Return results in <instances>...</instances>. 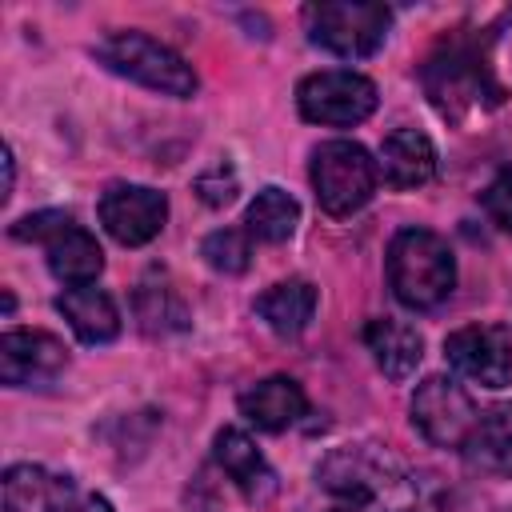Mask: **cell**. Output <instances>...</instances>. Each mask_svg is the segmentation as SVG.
Here are the masks:
<instances>
[{
	"instance_id": "6da1fadb",
	"label": "cell",
	"mask_w": 512,
	"mask_h": 512,
	"mask_svg": "<svg viewBox=\"0 0 512 512\" xmlns=\"http://www.w3.org/2000/svg\"><path fill=\"white\" fill-rule=\"evenodd\" d=\"M320 488L364 512H408L404 468L380 444H340L316 464Z\"/></svg>"
},
{
	"instance_id": "7a4b0ae2",
	"label": "cell",
	"mask_w": 512,
	"mask_h": 512,
	"mask_svg": "<svg viewBox=\"0 0 512 512\" xmlns=\"http://www.w3.org/2000/svg\"><path fill=\"white\" fill-rule=\"evenodd\" d=\"M388 284L404 308H436L456 284V260L436 232L404 228L388 244Z\"/></svg>"
},
{
	"instance_id": "3957f363",
	"label": "cell",
	"mask_w": 512,
	"mask_h": 512,
	"mask_svg": "<svg viewBox=\"0 0 512 512\" xmlns=\"http://www.w3.org/2000/svg\"><path fill=\"white\" fill-rule=\"evenodd\" d=\"M96 56L112 72H120V76L152 88V92H164V96H176V100H184V96L196 92L192 64L180 52H172L168 44H160V40H152L144 32H112L96 48Z\"/></svg>"
},
{
	"instance_id": "277c9868",
	"label": "cell",
	"mask_w": 512,
	"mask_h": 512,
	"mask_svg": "<svg viewBox=\"0 0 512 512\" xmlns=\"http://www.w3.org/2000/svg\"><path fill=\"white\" fill-rule=\"evenodd\" d=\"M380 164L352 140H328L312 152V192L328 216L360 212L376 192Z\"/></svg>"
},
{
	"instance_id": "5b68a950",
	"label": "cell",
	"mask_w": 512,
	"mask_h": 512,
	"mask_svg": "<svg viewBox=\"0 0 512 512\" xmlns=\"http://www.w3.org/2000/svg\"><path fill=\"white\" fill-rule=\"evenodd\" d=\"M12 236L16 240L44 244L52 276L64 280V284H72V288L92 284L100 276V268H104L100 244L68 212H32V216H24V220L12 224Z\"/></svg>"
},
{
	"instance_id": "8992f818",
	"label": "cell",
	"mask_w": 512,
	"mask_h": 512,
	"mask_svg": "<svg viewBox=\"0 0 512 512\" xmlns=\"http://www.w3.org/2000/svg\"><path fill=\"white\" fill-rule=\"evenodd\" d=\"M296 104H300V116L312 124L348 128L376 112V84L360 72L328 68V72H312L300 80Z\"/></svg>"
},
{
	"instance_id": "52a82bcc",
	"label": "cell",
	"mask_w": 512,
	"mask_h": 512,
	"mask_svg": "<svg viewBox=\"0 0 512 512\" xmlns=\"http://www.w3.org/2000/svg\"><path fill=\"white\" fill-rule=\"evenodd\" d=\"M312 44L336 52V56H372L392 24V12L384 4H312L304 12Z\"/></svg>"
},
{
	"instance_id": "ba28073f",
	"label": "cell",
	"mask_w": 512,
	"mask_h": 512,
	"mask_svg": "<svg viewBox=\"0 0 512 512\" xmlns=\"http://www.w3.org/2000/svg\"><path fill=\"white\" fill-rule=\"evenodd\" d=\"M424 88H428L432 104H436L444 116H452V120H460V116H464L468 108H476L484 96H488L492 104L500 100V88L492 84L484 60H480L468 44H448V48H440V52L424 64Z\"/></svg>"
},
{
	"instance_id": "9c48e42d",
	"label": "cell",
	"mask_w": 512,
	"mask_h": 512,
	"mask_svg": "<svg viewBox=\"0 0 512 512\" xmlns=\"http://www.w3.org/2000/svg\"><path fill=\"white\" fill-rule=\"evenodd\" d=\"M480 412L472 404V396L448 380V376H428L416 392H412V424L420 428V436L436 448H456L464 452L472 428H476Z\"/></svg>"
},
{
	"instance_id": "30bf717a",
	"label": "cell",
	"mask_w": 512,
	"mask_h": 512,
	"mask_svg": "<svg viewBox=\"0 0 512 512\" xmlns=\"http://www.w3.org/2000/svg\"><path fill=\"white\" fill-rule=\"evenodd\" d=\"M444 356L460 376H468L484 388H508L512 384V336L500 324L456 328L444 340Z\"/></svg>"
},
{
	"instance_id": "8fae6325",
	"label": "cell",
	"mask_w": 512,
	"mask_h": 512,
	"mask_svg": "<svg viewBox=\"0 0 512 512\" xmlns=\"http://www.w3.org/2000/svg\"><path fill=\"white\" fill-rule=\"evenodd\" d=\"M164 220H168V200L148 184H112L100 196V224L124 248H136L160 236Z\"/></svg>"
},
{
	"instance_id": "7c38bea8",
	"label": "cell",
	"mask_w": 512,
	"mask_h": 512,
	"mask_svg": "<svg viewBox=\"0 0 512 512\" xmlns=\"http://www.w3.org/2000/svg\"><path fill=\"white\" fill-rule=\"evenodd\" d=\"M68 368V348L40 328H12L0 336V380L8 388L52 384Z\"/></svg>"
},
{
	"instance_id": "4fadbf2b",
	"label": "cell",
	"mask_w": 512,
	"mask_h": 512,
	"mask_svg": "<svg viewBox=\"0 0 512 512\" xmlns=\"http://www.w3.org/2000/svg\"><path fill=\"white\" fill-rule=\"evenodd\" d=\"M80 500L68 476H52L36 464H12L4 472V512H76Z\"/></svg>"
},
{
	"instance_id": "5bb4252c",
	"label": "cell",
	"mask_w": 512,
	"mask_h": 512,
	"mask_svg": "<svg viewBox=\"0 0 512 512\" xmlns=\"http://www.w3.org/2000/svg\"><path fill=\"white\" fill-rule=\"evenodd\" d=\"M212 452H216V464L228 472V480L244 492V500H252V504H268V500H272V492H276V472L268 468V460L260 456V448L252 444L248 432H240V428L216 432Z\"/></svg>"
},
{
	"instance_id": "9a60e30c",
	"label": "cell",
	"mask_w": 512,
	"mask_h": 512,
	"mask_svg": "<svg viewBox=\"0 0 512 512\" xmlns=\"http://www.w3.org/2000/svg\"><path fill=\"white\" fill-rule=\"evenodd\" d=\"M304 412H308V396L292 376H268L256 380L248 392H240V416L260 432H284Z\"/></svg>"
},
{
	"instance_id": "2e32d148",
	"label": "cell",
	"mask_w": 512,
	"mask_h": 512,
	"mask_svg": "<svg viewBox=\"0 0 512 512\" xmlns=\"http://www.w3.org/2000/svg\"><path fill=\"white\" fill-rule=\"evenodd\" d=\"M364 344L376 360V368L388 376V380H408L416 372V364L424 360V340L412 324L404 320H392V316H376L368 320L364 328Z\"/></svg>"
},
{
	"instance_id": "e0dca14e",
	"label": "cell",
	"mask_w": 512,
	"mask_h": 512,
	"mask_svg": "<svg viewBox=\"0 0 512 512\" xmlns=\"http://www.w3.org/2000/svg\"><path fill=\"white\" fill-rule=\"evenodd\" d=\"M380 172L396 188H420L436 172V148L416 128H396L380 144Z\"/></svg>"
},
{
	"instance_id": "ac0fdd59",
	"label": "cell",
	"mask_w": 512,
	"mask_h": 512,
	"mask_svg": "<svg viewBox=\"0 0 512 512\" xmlns=\"http://www.w3.org/2000/svg\"><path fill=\"white\" fill-rule=\"evenodd\" d=\"M60 316L68 320V328L84 340V344H108L116 340L120 332V312L112 304V296L96 284H80V288H68L60 300H56Z\"/></svg>"
},
{
	"instance_id": "d6986e66",
	"label": "cell",
	"mask_w": 512,
	"mask_h": 512,
	"mask_svg": "<svg viewBox=\"0 0 512 512\" xmlns=\"http://www.w3.org/2000/svg\"><path fill=\"white\" fill-rule=\"evenodd\" d=\"M312 312H316V288L308 280H280L272 284L260 300H256V316L280 332V336H296L312 324Z\"/></svg>"
},
{
	"instance_id": "ffe728a7",
	"label": "cell",
	"mask_w": 512,
	"mask_h": 512,
	"mask_svg": "<svg viewBox=\"0 0 512 512\" xmlns=\"http://www.w3.org/2000/svg\"><path fill=\"white\" fill-rule=\"evenodd\" d=\"M464 460L480 472L508 476L512 472V404L484 412L464 444Z\"/></svg>"
},
{
	"instance_id": "44dd1931",
	"label": "cell",
	"mask_w": 512,
	"mask_h": 512,
	"mask_svg": "<svg viewBox=\"0 0 512 512\" xmlns=\"http://www.w3.org/2000/svg\"><path fill=\"white\" fill-rule=\"evenodd\" d=\"M244 224H248V236L264 240V244H284V240L296 232V224H300V204H296L284 188L268 184V188H260L256 200L248 204Z\"/></svg>"
},
{
	"instance_id": "7402d4cb",
	"label": "cell",
	"mask_w": 512,
	"mask_h": 512,
	"mask_svg": "<svg viewBox=\"0 0 512 512\" xmlns=\"http://www.w3.org/2000/svg\"><path fill=\"white\" fill-rule=\"evenodd\" d=\"M136 320L144 332H160V336L188 328L184 300L168 284H140L136 288Z\"/></svg>"
},
{
	"instance_id": "603a6c76",
	"label": "cell",
	"mask_w": 512,
	"mask_h": 512,
	"mask_svg": "<svg viewBox=\"0 0 512 512\" xmlns=\"http://www.w3.org/2000/svg\"><path fill=\"white\" fill-rule=\"evenodd\" d=\"M200 256L208 260V268H216L224 276H240L248 268V260H252V240L240 228H216V232L204 236Z\"/></svg>"
},
{
	"instance_id": "cb8c5ba5",
	"label": "cell",
	"mask_w": 512,
	"mask_h": 512,
	"mask_svg": "<svg viewBox=\"0 0 512 512\" xmlns=\"http://www.w3.org/2000/svg\"><path fill=\"white\" fill-rule=\"evenodd\" d=\"M196 196L208 204V208H224V204H232L236 200V192H240V180H236V172H232V164L228 160H220V164H212V168H204L200 176H196Z\"/></svg>"
},
{
	"instance_id": "d4e9b609",
	"label": "cell",
	"mask_w": 512,
	"mask_h": 512,
	"mask_svg": "<svg viewBox=\"0 0 512 512\" xmlns=\"http://www.w3.org/2000/svg\"><path fill=\"white\" fill-rule=\"evenodd\" d=\"M480 204H484L488 220H492L500 232H512V176H496V180L484 188Z\"/></svg>"
},
{
	"instance_id": "484cf974",
	"label": "cell",
	"mask_w": 512,
	"mask_h": 512,
	"mask_svg": "<svg viewBox=\"0 0 512 512\" xmlns=\"http://www.w3.org/2000/svg\"><path fill=\"white\" fill-rule=\"evenodd\" d=\"M76 512H112V504H108V500H104V496H84V500H80V508H76Z\"/></svg>"
},
{
	"instance_id": "4316f807",
	"label": "cell",
	"mask_w": 512,
	"mask_h": 512,
	"mask_svg": "<svg viewBox=\"0 0 512 512\" xmlns=\"http://www.w3.org/2000/svg\"><path fill=\"white\" fill-rule=\"evenodd\" d=\"M336 512H364V508H348V504H344V508H336Z\"/></svg>"
}]
</instances>
